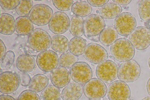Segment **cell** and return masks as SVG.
<instances>
[{
    "instance_id": "obj_1",
    "label": "cell",
    "mask_w": 150,
    "mask_h": 100,
    "mask_svg": "<svg viewBox=\"0 0 150 100\" xmlns=\"http://www.w3.org/2000/svg\"><path fill=\"white\" fill-rule=\"evenodd\" d=\"M110 50L113 57L121 62L132 60L135 54L134 47L129 40L125 38L117 39L111 45Z\"/></svg>"
},
{
    "instance_id": "obj_2",
    "label": "cell",
    "mask_w": 150,
    "mask_h": 100,
    "mask_svg": "<svg viewBox=\"0 0 150 100\" xmlns=\"http://www.w3.org/2000/svg\"><path fill=\"white\" fill-rule=\"evenodd\" d=\"M51 42L50 34L41 28L34 30L29 34L28 39L30 47L35 51L40 52L48 48L51 44Z\"/></svg>"
},
{
    "instance_id": "obj_3",
    "label": "cell",
    "mask_w": 150,
    "mask_h": 100,
    "mask_svg": "<svg viewBox=\"0 0 150 100\" xmlns=\"http://www.w3.org/2000/svg\"><path fill=\"white\" fill-rule=\"evenodd\" d=\"M141 73L139 65L134 60L123 62L118 68V77L125 82L130 83L137 80Z\"/></svg>"
},
{
    "instance_id": "obj_4",
    "label": "cell",
    "mask_w": 150,
    "mask_h": 100,
    "mask_svg": "<svg viewBox=\"0 0 150 100\" xmlns=\"http://www.w3.org/2000/svg\"><path fill=\"white\" fill-rule=\"evenodd\" d=\"M53 15V10L50 7L40 4L33 6L28 17L34 24L44 26L49 23Z\"/></svg>"
},
{
    "instance_id": "obj_5",
    "label": "cell",
    "mask_w": 150,
    "mask_h": 100,
    "mask_svg": "<svg viewBox=\"0 0 150 100\" xmlns=\"http://www.w3.org/2000/svg\"><path fill=\"white\" fill-rule=\"evenodd\" d=\"M114 25L118 34L122 36H127L136 28L137 21L131 13L123 12L115 18Z\"/></svg>"
},
{
    "instance_id": "obj_6",
    "label": "cell",
    "mask_w": 150,
    "mask_h": 100,
    "mask_svg": "<svg viewBox=\"0 0 150 100\" xmlns=\"http://www.w3.org/2000/svg\"><path fill=\"white\" fill-rule=\"evenodd\" d=\"M129 39L137 49L144 50L150 45V29L146 26H137L130 34Z\"/></svg>"
},
{
    "instance_id": "obj_7",
    "label": "cell",
    "mask_w": 150,
    "mask_h": 100,
    "mask_svg": "<svg viewBox=\"0 0 150 100\" xmlns=\"http://www.w3.org/2000/svg\"><path fill=\"white\" fill-rule=\"evenodd\" d=\"M69 72L72 79L80 85L85 84L92 79L93 76L91 67L84 62H76L70 68Z\"/></svg>"
},
{
    "instance_id": "obj_8",
    "label": "cell",
    "mask_w": 150,
    "mask_h": 100,
    "mask_svg": "<svg viewBox=\"0 0 150 100\" xmlns=\"http://www.w3.org/2000/svg\"><path fill=\"white\" fill-rule=\"evenodd\" d=\"M83 91L85 96L89 100L100 99L105 96L107 87L102 80L93 78L84 84Z\"/></svg>"
},
{
    "instance_id": "obj_9",
    "label": "cell",
    "mask_w": 150,
    "mask_h": 100,
    "mask_svg": "<svg viewBox=\"0 0 150 100\" xmlns=\"http://www.w3.org/2000/svg\"><path fill=\"white\" fill-rule=\"evenodd\" d=\"M118 68L117 64L110 60L103 61L98 65L96 74L98 79L108 83L115 80L118 76Z\"/></svg>"
},
{
    "instance_id": "obj_10",
    "label": "cell",
    "mask_w": 150,
    "mask_h": 100,
    "mask_svg": "<svg viewBox=\"0 0 150 100\" xmlns=\"http://www.w3.org/2000/svg\"><path fill=\"white\" fill-rule=\"evenodd\" d=\"M59 58L57 53L50 50L40 52L36 58L37 64L39 68L43 72H51L57 68Z\"/></svg>"
},
{
    "instance_id": "obj_11",
    "label": "cell",
    "mask_w": 150,
    "mask_h": 100,
    "mask_svg": "<svg viewBox=\"0 0 150 100\" xmlns=\"http://www.w3.org/2000/svg\"><path fill=\"white\" fill-rule=\"evenodd\" d=\"M107 94L109 100H128L130 96L131 91L125 82L116 80L108 86Z\"/></svg>"
},
{
    "instance_id": "obj_12",
    "label": "cell",
    "mask_w": 150,
    "mask_h": 100,
    "mask_svg": "<svg viewBox=\"0 0 150 100\" xmlns=\"http://www.w3.org/2000/svg\"><path fill=\"white\" fill-rule=\"evenodd\" d=\"M105 26L103 18L97 14L91 15L84 22V33L88 37L96 36L100 33Z\"/></svg>"
},
{
    "instance_id": "obj_13",
    "label": "cell",
    "mask_w": 150,
    "mask_h": 100,
    "mask_svg": "<svg viewBox=\"0 0 150 100\" xmlns=\"http://www.w3.org/2000/svg\"><path fill=\"white\" fill-rule=\"evenodd\" d=\"M83 55L87 61L95 64H99L108 57L106 50L101 45L94 43H88L86 45Z\"/></svg>"
},
{
    "instance_id": "obj_14",
    "label": "cell",
    "mask_w": 150,
    "mask_h": 100,
    "mask_svg": "<svg viewBox=\"0 0 150 100\" xmlns=\"http://www.w3.org/2000/svg\"><path fill=\"white\" fill-rule=\"evenodd\" d=\"M19 82L16 73L11 71L2 72L0 74V91L4 94H12L17 90Z\"/></svg>"
},
{
    "instance_id": "obj_15",
    "label": "cell",
    "mask_w": 150,
    "mask_h": 100,
    "mask_svg": "<svg viewBox=\"0 0 150 100\" xmlns=\"http://www.w3.org/2000/svg\"><path fill=\"white\" fill-rule=\"evenodd\" d=\"M68 16L61 11L54 13L49 23L50 30L55 34L64 33L68 29L70 23Z\"/></svg>"
},
{
    "instance_id": "obj_16",
    "label": "cell",
    "mask_w": 150,
    "mask_h": 100,
    "mask_svg": "<svg viewBox=\"0 0 150 100\" xmlns=\"http://www.w3.org/2000/svg\"><path fill=\"white\" fill-rule=\"evenodd\" d=\"M51 81L53 85L62 88L68 84L70 80L69 72L66 68L59 67L52 71L50 74Z\"/></svg>"
},
{
    "instance_id": "obj_17",
    "label": "cell",
    "mask_w": 150,
    "mask_h": 100,
    "mask_svg": "<svg viewBox=\"0 0 150 100\" xmlns=\"http://www.w3.org/2000/svg\"><path fill=\"white\" fill-rule=\"evenodd\" d=\"M83 91V88L80 84L71 83L63 89L61 96L63 100H79L82 95Z\"/></svg>"
},
{
    "instance_id": "obj_18",
    "label": "cell",
    "mask_w": 150,
    "mask_h": 100,
    "mask_svg": "<svg viewBox=\"0 0 150 100\" xmlns=\"http://www.w3.org/2000/svg\"><path fill=\"white\" fill-rule=\"evenodd\" d=\"M122 10L121 6L115 2L107 3L99 9V15L106 19H112L116 18Z\"/></svg>"
},
{
    "instance_id": "obj_19",
    "label": "cell",
    "mask_w": 150,
    "mask_h": 100,
    "mask_svg": "<svg viewBox=\"0 0 150 100\" xmlns=\"http://www.w3.org/2000/svg\"><path fill=\"white\" fill-rule=\"evenodd\" d=\"M15 30V21L13 17L6 13L0 16V32L3 35H11Z\"/></svg>"
},
{
    "instance_id": "obj_20",
    "label": "cell",
    "mask_w": 150,
    "mask_h": 100,
    "mask_svg": "<svg viewBox=\"0 0 150 100\" xmlns=\"http://www.w3.org/2000/svg\"><path fill=\"white\" fill-rule=\"evenodd\" d=\"M16 65L18 69L21 72H29L33 71L35 68V60L32 55L23 54L17 58Z\"/></svg>"
},
{
    "instance_id": "obj_21",
    "label": "cell",
    "mask_w": 150,
    "mask_h": 100,
    "mask_svg": "<svg viewBox=\"0 0 150 100\" xmlns=\"http://www.w3.org/2000/svg\"><path fill=\"white\" fill-rule=\"evenodd\" d=\"M15 30L20 35L30 34L34 30L33 23L28 16H19L15 21Z\"/></svg>"
},
{
    "instance_id": "obj_22",
    "label": "cell",
    "mask_w": 150,
    "mask_h": 100,
    "mask_svg": "<svg viewBox=\"0 0 150 100\" xmlns=\"http://www.w3.org/2000/svg\"><path fill=\"white\" fill-rule=\"evenodd\" d=\"M118 33L112 27L105 28L99 34V40L103 45L106 46L111 45L117 39Z\"/></svg>"
},
{
    "instance_id": "obj_23",
    "label": "cell",
    "mask_w": 150,
    "mask_h": 100,
    "mask_svg": "<svg viewBox=\"0 0 150 100\" xmlns=\"http://www.w3.org/2000/svg\"><path fill=\"white\" fill-rule=\"evenodd\" d=\"M69 44L68 39L64 35H55L52 37L51 47L57 52L63 53L67 52L69 50Z\"/></svg>"
},
{
    "instance_id": "obj_24",
    "label": "cell",
    "mask_w": 150,
    "mask_h": 100,
    "mask_svg": "<svg viewBox=\"0 0 150 100\" xmlns=\"http://www.w3.org/2000/svg\"><path fill=\"white\" fill-rule=\"evenodd\" d=\"M49 83V79L45 75L38 74L34 75L31 79L29 85L30 89L36 92L44 90Z\"/></svg>"
},
{
    "instance_id": "obj_25",
    "label": "cell",
    "mask_w": 150,
    "mask_h": 100,
    "mask_svg": "<svg viewBox=\"0 0 150 100\" xmlns=\"http://www.w3.org/2000/svg\"><path fill=\"white\" fill-rule=\"evenodd\" d=\"M86 46L85 40L81 37H75L70 41L69 50L70 53L77 56L83 54Z\"/></svg>"
},
{
    "instance_id": "obj_26",
    "label": "cell",
    "mask_w": 150,
    "mask_h": 100,
    "mask_svg": "<svg viewBox=\"0 0 150 100\" xmlns=\"http://www.w3.org/2000/svg\"><path fill=\"white\" fill-rule=\"evenodd\" d=\"M84 21L80 16H74L70 21L69 30L71 33L75 37H81L84 33Z\"/></svg>"
},
{
    "instance_id": "obj_27",
    "label": "cell",
    "mask_w": 150,
    "mask_h": 100,
    "mask_svg": "<svg viewBox=\"0 0 150 100\" xmlns=\"http://www.w3.org/2000/svg\"><path fill=\"white\" fill-rule=\"evenodd\" d=\"M92 11L90 5L85 1H79L74 3L71 7V11L76 16L84 17L89 15Z\"/></svg>"
},
{
    "instance_id": "obj_28",
    "label": "cell",
    "mask_w": 150,
    "mask_h": 100,
    "mask_svg": "<svg viewBox=\"0 0 150 100\" xmlns=\"http://www.w3.org/2000/svg\"><path fill=\"white\" fill-rule=\"evenodd\" d=\"M43 100H60L59 89L54 85H50L43 90L41 94Z\"/></svg>"
},
{
    "instance_id": "obj_29",
    "label": "cell",
    "mask_w": 150,
    "mask_h": 100,
    "mask_svg": "<svg viewBox=\"0 0 150 100\" xmlns=\"http://www.w3.org/2000/svg\"><path fill=\"white\" fill-rule=\"evenodd\" d=\"M78 60V57L70 52L62 54L59 58V64L60 67H71Z\"/></svg>"
},
{
    "instance_id": "obj_30",
    "label": "cell",
    "mask_w": 150,
    "mask_h": 100,
    "mask_svg": "<svg viewBox=\"0 0 150 100\" xmlns=\"http://www.w3.org/2000/svg\"><path fill=\"white\" fill-rule=\"evenodd\" d=\"M33 1L32 0H20V4L16 9L17 14L20 16L28 15L33 7Z\"/></svg>"
},
{
    "instance_id": "obj_31",
    "label": "cell",
    "mask_w": 150,
    "mask_h": 100,
    "mask_svg": "<svg viewBox=\"0 0 150 100\" xmlns=\"http://www.w3.org/2000/svg\"><path fill=\"white\" fill-rule=\"evenodd\" d=\"M138 13L140 18L147 21L150 20V0H142L138 5Z\"/></svg>"
},
{
    "instance_id": "obj_32",
    "label": "cell",
    "mask_w": 150,
    "mask_h": 100,
    "mask_svg": "<svg viewBox=\"0 0 150 100\" xmlns=\"http://www.w3.org/2000/svg\"><path fill=\"white\" fill-rule=\"evenodd\" d=\"M15 55L12 50L8 51L0 61V66L2 70L9 69L12 66L14 61Z\"/></svg>"
},
{
    "instance_id": "obj_33",
    "label": "cell",
    "mask_w": 150,
    "mask_h": 100,
    "mask_svg": "<svg viewBox=\"0 0 150 100\" xmlns=\"http://www.w3.org/2000/svg\"><path fill=\"white\" fill-rule=\"evenodd\" d=\"M54 6L59 10L62 11H68L71 7L74 2L73 0H57L52 1Z\"/></svg>"
},
{
    "instance_id": "obj_34",
    "label": "cell",
    "mask_w": 150,
    "mask_h": 100,
    "mask_svg": "<svg viewBox=\"0 0 150 100\" xmlns=\"http://www.w3.org/2000/svg\"><path fill=\"white\" fill-rule=\"evenodd\" d=\"M17 100H40V99L36 92L30 89H27L20 94Z\"/></svg>"
},
{
    "instance_id": "obj_35",
    "label": "cell",
    "mask_w": 150,
    "mask_h": 100,
    "mask_svg": "<svg viewBox=\"0 0 150 100\" xmlns=\"http://www.w3.org/2000/svg\"><path fill=\"white\" fill-rule=\"evenodd\" d=\"M20 0H0V5L1 8L5 10H11L16 9L20 4Z\"/></svg>"
},
{
    "instance_id": "obj_36",
    "label": "cell",
    "mask_w": 150,
    "mask_h": 100,
    "mask_svg": "<svg viewBox=\"0 0 150 100\" xmlns=\"http://www.w3.org/2000/svg\"><path fill=\"white\" fill-rule=\"evenodd\" d=\"M18 78L21 84L24 87L29 85L31 79L27 72H21L18 74Z\"/></svg>"
},
{
    "instance_id": "obj_37",
    "label": "cell",
    "mask_w": 150,
    "mask_h": 100,
    "mask_svg": "<svg viewBox=\"0 0 150 100\" xmlns=\"http://www.w3.org/2000/svg\"><path fill=\"white\" fill-rule=\"evenodd\" d=\"M88 2L91 6L95 7H102L108 3V0H87Z\"/></svg>"
},
{
    "instance_id": "obj_38",
    "label": "cell",
    "mask_w": 150,
    "mask_h": 100,
    "mask_svg": "<svg viewBox=\"0 0 150 100\" xmlns=\"http://www.w3.org/2000/svg\"><path fill=\"white\" fill-rule=\"evenodd\" d=\"M0 60H2L6 53V48L3 41L0 39Z\"/></svg>"
},
{
    "instance_id": "obj_39",
    "label": "cell",
    "mask_w": 150,
    "mask_h": 100,
    "mask_svg": "<svg viewBox=\"0 0 150 100\" xmlns=\"http://www.w3.org/2000/svg\"><path fill=\"white\" fill-rule=\"evenodd\" d=\"M0 100H16L12 96L6 94H1L0 96Z\"/></svg>"
},
{
    "instance_id": "obj_40",
    "label": "cell",
    "mask_w": 150,
    "mask_h": 100,
    "mask_svg": "<svg viewBox=\"0 0 150 100\" xmlns=\"http://www.w3.org/2000/svg\"><path fill=\"white\" fill-rule=\"evenodd\" d=\"M112 1L116 3L119 5H127L129 4L132 1V0H114Z\"/></svg>"
},
{
    "instance_id": "obj_41",
    "label": "cell",
    "mask_w": 150,
    "mask_h": 100,
    "mask_svg": "<svg viewBox=\"0 0 150 100\" xmlns=\"http://www.w3.org/2000/svg\"><path fill=\"white\" fill-rule=\"evenodd\" d=\"M146 87L147 92L150 96V78L148 79L147 81Z\"/></svg>"
},
{
    "instance_id": "obj_42",
    "label": "cell",
    "mask_w": 150,
    "mask_h": 100,
    "mask_svg": "<svg viewBox=\"0 0 150 100\" xmlns=\"http://www.w3.org/2000/svg\"><path fill=\"white\" fill-rule=\"evenodd\" d=\"M144 25L146 26L150 29V20L145 22Z\"/></svg>"
},
{
    "instance_id": "obj_43",
    "label": "cell",
    "mask_w": 150,
    "mask_h": 100,
    "mask_svg": "<svg viewBox=\"0 0 150 100\" xmlns=\"http://www.w3.org/2000/svg\"><path fill=\"white\" fill-rule=\"evenodd\" d=\"M141 100H150V96L146 97L143 98Z\"/></svg>"
},
{
    "instance_id": "obj_44",
    "label": "cell",
    "mask_w": 150,
    "mask_h": 100,
    "mask_svg": "<svg viewBox=\"0 0 150 100\" xmlns=\"http://www.w3.org/2000/svg\"><path fill=\"white\" fill-rule=\"evenodd\" d=\"M148 65H149V67L150 68V57L149 59V60H148Z\"/></svg>"
},
{
    "instance_id": "obj_45",
    "label": "cell",
    "mask_w": 150,
    "mask_h": 100,
    "mask_svg": "<svg viewBox=\"0 0 150 100\" xmlns=\"http://www.w3.org/2000/svg\"><path fill=\"white\" fill-rule=\"evenodd\" d=\"M128 100H134L132 99H129Z\"/></svg>"
},
{
    "instance_id": "obj_46",
    "label": "cell",
    "mask_w": 150,
    "mask_h": 100,
    "mask_svg": "<svg viewBox=\"0 0 150 100\" xmlns=\"http://www.w3.org/2000/svg\"><path fill=\"white\" fill-rule=\"evenodd\" d=\"M101 100L100 99H97V100Z\"/></svg>"
}]
</instances>
